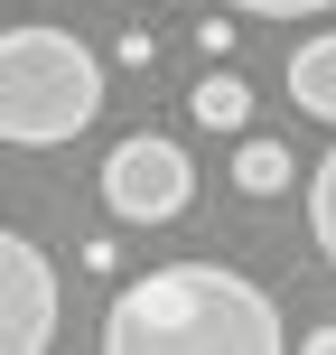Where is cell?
I'll list each match as a JSON object with an SVG mask.
<instances>
[{
	"label": "cell",
	"mask_w": 336,
	"mask_h": 355,
	"mask_svg": "<svg viewBox=\"0 0 336 355\" xmlns=\"http://www.w3.org/2000/svg\"><path fill=\"white\" fill-rule=\"evenodd\" d=\"M112 355H281L290 327L271 309V290H252L224 262H168L150 281L112 290L103 309Z\"/></svg>",
	"instance_id": "obj_1"
},
{
	"label": "cell",
	"mask_w": 336,
	"mask_h": 355,
	"mask_svg": "<svg viewBox=\"0 0 336 355\" xmlns=\"http://www.w3.org/2000/svg\"><path fill=\"white\" fill-rule=\"evenodd\" d=\"M103 122V56L75 28H0V141L66 150Z\"/></svg>",
	"instance_id": "obj_2"
},
{
	"label": "cell",
	"mask_w": 336,
	"mask_h": 355,
	"mask_svg": "<svg viewBox=\"0 0 336 355\" xmlns=\"http://www.w3.org/2000/svg\"><path fill=\"white\" fill-rule=\"evenodd\" d=\"M196 196V159L177 141H159V131H131V141H112L103 159V206L112 225H177Z\"/></svg>",
	"instance_id": "obj_3"
},
{
	"label": "cell",
	"mask_w": 336,
	"mask_h": 355,
	"mask_svg": "<svg viewBox=\"0 0 336 355\" xmlns=\"http://www.w3.org/2000/svg\"><path fill=\"white\" fill-rule=\"evenodd\" d=\"M56 318H66V290H56V262L28 243V234L0 225V355H47Z\"/></svg>",
	"instance_id": "obj_4"
},
{
	"label": "cell",
	"mask_w": 336,
	"mask_h": 355,
	"mask_svg": "<svg viewBox=\"0 0 336 355\" xmlns=\"http://www.w3.org/2000/svg\"><path fill=\"white\" fill-rule=\"evenodd\" d=\"M290 103H299L308 122H336V28L290 56Z\"/></svg>",
	"instance_id": "obj_5"
},
{
	"label": "cell",
	"mask_w": 336,
	"mask_h": 355,
	"mask_svg": "<svg viewBox=\"0 0 336 355\" xmlns=\"http://www.w3.org/2000/svg\"><path fill=\"white\" fill-rule=\"evenodd\" d=\"M187 122L215 131V141H233V131L252 122V85H243V75H206V85L187 94Z\"/></svg>",
	"instance_id": "obj_6"
},
{
	"label": "cell",
	"mask_w": 336,
	"mask_h": 355,
	"mask_svg": "<svg viewBox=\"0 0 336 355\" xmlns=\"http://www.w3.org/2000/svg\"><path fill=\"white\" fill-rule=\"evenodd\" d=\"M290 178H299V159H290L281 141H243L233 150V187L243 196H290Z\"/></svg>",
	"instance_id": "obj_7"
},
{
	"label": "cell",
	"mask_w": 336,
	"mask_h": 355,
	"mask_svg": "<svg viewBox=\"0 0 336 355\" xmlns=\"http://www.w3.org/2000/svg\"><path fill=\"white\" fill-rule=\"evenodd\" d=\"M308 234H318V252L336 262V150L308 168Z\"/></svg>",
	"instance_id": "obj_8"
},
{
	"label": "cell",
	"mask_w": 336,
	"mask_h": 355,
	"mask_svg": "<svg viewBox=\"0 0 336 355\" xmlns=\"http://www.w3.org/2000/svg\"><path fill=\"white\" fill-rule=\"evenodd\" d=\"M224 10H243V19H318L336 0H224Z\"/></svg>",
	"instance_id": "obj_9"
},
{
	"label": "cell",
	"mask_w": 336,
	"mask_h": 355,
	"mask_svg": "<svg viewBox=\"0 0 336 355\" xmlns=\"http://www.w3.org/2000/svg\"><path fill=\"white\" fill-rule=\"evenodd\" d=\"M187 37H196V47H206V56H224V47H233V19H224V10H215V19H196V28H187Z\"/></svg>",
	"instance_id": "obj_10"
},
{
	"label": "cell",
	"mask_w": 336,
	"mask_h": 355,
	"mask_svg": "<svg viewBox=\"0 0 336 355\" xmlns=\"http://www.w3.org/2000/svg\"><path fill=\"white\" fill-rule=\"evenodd\" d=\"M299 346H308V355H336V318H327V327H308Z\"/></svg>",
	"instance_id": "obj_11"
}]
</instances>
